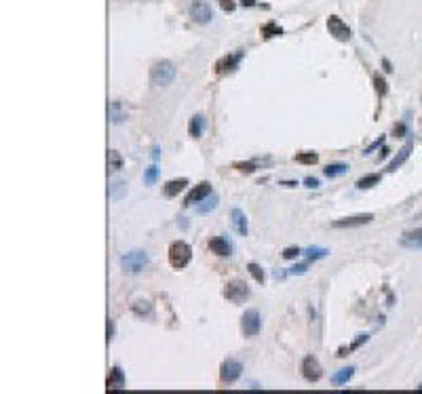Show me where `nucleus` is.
<instances>
[{
    "instance_id": "0eeeda50",
    "label": "nucleus",
    "mask_w": 422,
    "mask_h": 394,
    "mask_svg": "<svg viewBox=\"0 0 422 394\" xmlns=\"http://www.w3.org/2000/svg\"><path fill=\"white\" fill-rule=\"evenodd\" d=\"M224 297L235 301V303H241L249 297V287L247 283L243 281H230L226 287H224Z\"/></svg>"
},
{
    "instance_id": "bb28decb",
    "label": "nucleus",
    "mask_w": 422,
    "mask_h": 394,
    "mask_svg": "<svg viewBox=\"0 0 422 394\" xmlns=\"http://www.w3.org/2000/svg\"><path fill=\"white\" fill-rule=\"evenodd\" d=\"M367 339H370V337H367V335H357V339H355V342H353L351 346H344V348H340V350H338V354H336V356H340V358H342V356H348V354H351V352L359 350V348H361V346H363V344L367 342Z\"/></svg>"
},
{
    "instance_id": "ddd939ff",
    "label": "nucleus",
    "mask_w": 422,
    "mask_h": 394,
    "mask_svg": "<svg viewBox=\"0 0 422 394\" xmlns=\"http://www.w3.org/2000/svg\"><path fill=\"white\" fill-rule=\"evenodd\" d=\"M108 392H116V390H123L125 388V371L121 369L119 365H114L110 369V375H108Z\"/></svg>"
},
{
    "instance_id": "aec40b11",
    "label": "nucleus",
    "mask_w": 422,
    "mask_h": 394,
    "mask_svg": "<svg viewBox=\"0 0 422 394\" xmlns=\"http://www.w3.org/2000/svg\"><path fill=\"white\" fill-rule=\"evenodd\" d=\"M348 171H351V167H348L346 163H331V165H327L325 169H323V175L329 177V179H334L338 175H346Z\"/></svg>"
},
{
    "instance_id": "9d476101",
    "label": "nucleus",
    "mask_w": 422,
    "mask_h": 394,
    "mask_svg": "<svg viewBox=\"0 0 422 394\" xmlns=\"http://www.w3.org/2000/svg\"><path fill=\"white\" fill-rule=\"evenodd\" d=\"M300 371H302V375H304V380H306V382H319L321 375H323V369H321V365L317 361V356H312V354L304 356V361L300 365Z\"/></svg>"
},
{
    "instance_id": "7ed1b4c3",
    "label": "nucleus",
    "mask_w": 422,
    "mask_h": 394,
    "mask_svg": "<svg viewBox=\"0 0 422 394\" xmlns=\"http://www.w3.org/2000/svg\"><path fill=\"white\" fill-rule=\"evenodd\" d=\"M148 262H150L148 253H146V251H140V249L129 251V253H125V255L121 257V266H123V270H125V272H131V274L141 272L143 268L148 266Z\"/></svg>"
},
{
    "instance_id": "2eb2a0df",
    "label": "nucleus",
    "mask_w": 422,
    "mask_h": 394,
    "mask_svg": "<svg viewBox=\"0 0 422 394\" xmlns=\"http://www.w3.org/2000/svg\"><path fill=\"white\" fill-rule=\"evenodd\" d=\"M108 116H110L112 124H121V122L127 120V110H125L123 101H119V99L110 101V105H108Z\"/></svg>"
},
{
    "instance_id": "49530a36",
    "label": "nucleus",
    "mask_w": 422,
    "mask_h": 394,
    "mask_svg": "<svg viewBox=\"0 0 422 394\" xmlns=\"http://www.w3.org/2000/svg\"><path fill=\"white\" fill-rule=\"evenodd\" d=\"M275 279H277V281H283V279H285V272H279V270H277V272H275Z\"/></svg>"
},
{
    "instance_id": "393cba45",
    "label": "nucleus",
    "mask_w": 422,
    "mask_h": 394,
    "mask_svg": "<svg viewBox=\"0 0 422 394\" xmlns=\"http://www.w3.org/2000/svg\"><path fill=\"white\" fill-rule=\"evenodd\" d=\"M218 202H220V198H218V194H209L207 198H205V202L203 204H196V213H201V215H207V213H211L215 207H218Z\"/></svg>"
},
{
    "instance_id": "6ab92c4d",
    "label": "nucleus",
    "mask_w": 422,
    "mask_h": 394,
    "mask_svg": "<svg viewBox=\"0 0 422 394\" xmlns=\"http://www.w3.org/2000/svg\"><path fill=\"white\" fill-rule=\"evenodd\" d=\"M188 186V179L186 177H179V179H171V182H167L165 188H163V192L167 198H173V196H177L179 192L184 190V188Z\"/></svg>"
},
{
    "instance_id": "de8ad7c7",
    "label": "nucleus",
    "mask_w": 422,
    "mask_h": 394,
    "mask_svg": "<svg viewBox=\"0 0 422 394\" xmlns=\"http://www.w3.org/2000/svg\"><path fill=\"white\" fill-rule=\"evenodd\" d=\"M281 186H287V188H293V186H298V182H281Z\"/></svg>"
},
{
    "instance_id": "20e7f679",
    "label": "nucleus",
    "mask_w": 422,
    "mask_h": 394,
    "mask_svg": "<svg viewBox=\"0 0 422 394\" xmlns=\"http://www.w3.org/2000/svg\"><path fill=\"white\" fill-rule=\"evenodd\" d=\"M241 331H243L245 337H256L262 331V318H260V312L256 308L245 310V314L241 316Z\"/></svg>"
},
{
    "instance_id": "c85d7f7f",
    "label": "nucleus",
    "mask_w": 422,
    "mask_h": 394,
    "mask_svg": "<svg viewBox=\"0 0 422 394\" xmlns=\"http://www.w3.org/2000/svg\"><path fill=\"white\" fill-rule=\"evenodd\" d=\"M247 272L254 276V281H256L258 285H264L266 274H264V270H262V266H258L256 262H251V264H247Z\"/></svg>"
},
{
    "instance_id": "f8f14e48",
    "label": "nucleus",
    "mask_w": 422,
    "mask_h": 394,
    "mask_svg": "<svg viewBox=\"0 0 422 394\" xmlns=\"http://www.w3.org/2000/svg\"><path fill=\"white\" fill-rule=\"evenodd\" d=\"M374 221L372 213H363V215H353V217H344V219H336L331 223V228H357V226H365V223Z\"/></svg>"
},
{
    "instance_id": "a878e982",
    "label": "nucleus",
    "mask_w": 422,
    "mask_h": 394,
    "mask_svg": "<svg viewBox=\"0 0 422 394\" xmlns=\"http://www.w3.org/2000/svg\"><path fill=\"white\" fill-rule=\"evenodd\" d=\"M380 173H370V175H363L361 179H357V188L359 190H367V188H374V186H378L380 184Z\"/></svg>"
},
{
    "instance_id": "a18cd8bd",
    "label": "nucleus",
    "mask_w": 422,
    "mask_h": 394,
    "mask_svg": "<svg viewBox=\"0 0 422 394\" xmlns=\"http://www.w3.org/2000/svg\"><path fill=\"white\" fill-rule=\"evenodd\" d=\"M241 4H243V6H256L258 2H256V0H241Z\"/></svg>"
},
{
    "instance_id": "4468645a",
    "label": "nucleus",
    "mask_w": 422,
    "mask_h": 394,
    "mask_svg": "<svg viewBox=\"0 0 422 394\" xmlns=\"http://www.w3.org/2000/svg\"><path fill=\"white\" fill-rule=\"evenodd\" d=\"M230 221H232V228H235V232H237L239 236H247L249 228H247V215H245V211H241V209H232V213H230Z\"/></svg>"
},
{
    "instance_id": "cd10ccee",
    "label": "nucleus",
    "mask_w": 422,
    "mask_h": 394,
    "mask_svg": "<svg viewBox=\"0 0 422 394\" xmlns=\"http://www.w3.org/2000/svg\"><path fill=\"white\" fill-rule=\"evenodd\" d=\"M262 38H273V36H281L283 34V28L279 23H275V21H268V23H264L262 25Z\"/></svg>"
},
{
    "instance_id": "c03bdc74",
    "label": "nucleus",
    "mask_w": 422,
    "mask_h": 394,
    "mask_svg": "<svg viewBox=\"0 0 422 394\" xmlns=\"http://www.w3.org/2000/svg\"><path fill=\"white\" fill-rule=\"evenodd\" d=\"M382 66H384V70H387V72H393V66H391L389 59H382Z\"/></svg>"
},
{
    "instance_id": "c9c22d12",
    "label": "nucleus",
    "mask_w": 422,
    "mask_h": 394,
    "mask_svg": "<svg viewBox=\"0 0 422 394\" xmlns=\"http://www.w3.org/2000/svg\"><path fill=\"white\" fill-rule=\"evenodd\" d=\"M302 255V249L300 247H287L283 251V257L285 259H295V257H300Z\"/></svg>"
},
{
    "instance_id": "473e14b6",
    "label": "nucleus",
    "mask_w": 422,
    "mask_h": 394,
    "mask_svg": "<svg viewBox=\"0 0 422 394\" xmlns=\"http://www.w3.org/2000/svg\"><path fill=\"white\" fill-rule=\"evenodd\" d=\"M374 89H376V93H378L380 97H384V95H387V91H389L387 80H384L380 74H374Z\"/></svg>"
},
{
    "instance_id": "2f4dec72",
    "label": "nucleus",
    "mask_w": 422,
    "mask_h": 394,
    "mask_svg": "<svg viewBox=\"0 0 422 394\" xmlns=\"http://www.w3.org/2000/svg\"><path fill=\"white\" fill-rule=\"evenodd\" d=\"M158 173H160V169H158L156 165H150V167L146 169V173H143V184H146V186H152V184L156 182Z\"/></svg>"
},
{
    "instance_id": "7c9ffc66",
    "label": "nucleus",
    "mask_w": 422,
    "mask_h": 394,
    "mask_svg": "<svg viewBox=\"0 0 422 394\" xmlns=\"http://www.w3.org/2000/svg\"><path fill=\"white\" fill-rule=\"evenodd\" d=\"M306 257L310 259V262H315V259H323V257H327L329 255V249H323V247H308L306 251Z\"/></svg>"
},
{
    "instance_id": "72a5a7b5",
    "label": "nucleus",
    "mask_w": 422,
    "mask_h": 394,
    "mask_svg": "<svg viewBox=\"0 0 422 394\" xmlns=\"http://www.w3.org/2000/svg\"><path fill=\"white\" fill-rule=\"evenodd\" d=\"M416 243H422V228H418L414 232H406L403 245H416Z\"/></svg>"
},
{
    "instance_id": "c756f323",
    "label": "nucleus",
    "mask_w": 422,
    "mask_h": 394,
    "mask_svg": "<svg viewBox=\"0 0 422 394\" xmlns=\"http://www.w3.org/2000/svg\"><path fill=\"white\" fill-rule=\"evenodd\" d=\"M293 158H295V163H300V165H315L319 160V154L317 152H298Z\"/></svg>"
},
{
    "instance_id": "f704fd0d",
    "label": "nucleus",
    "mask_w": 422,
    "mask_h": 394,
    "mask_svg": "<svg viewBox=\"0 0 422 394\" xmlns=\"http://www.w3.org/2000/svg\"><path fill=\"white\" fill-rule=\"evenodd\" d=\"M232 167H235L239 173H254L256 171V165L249 163V160H247V163H243V160H237V163H232Z\"/></svg>"
},
{
    "instance_id": "39448f33",
    "label": "nucleus",
    "mask_w": 422,
    "mask_h": 394,
    "mask_svg": "<svg viewBox=\"0 0 422 394\" xmlns=\"http://www.w3.org/2000/svg\"><path fill=\"white\" fill-rule=\"evenodd\" d=\"M243 55H245V51L239 49V51H235V53H228V55L220 57L218 61H215V72H218L220 76L235 72V70L239 68V64H241V59H243Z\"/></svg>"
},
{
    "instance_id": "e433bc0d",
    "label": "nucleus",
    "mask_w": 422,
    "mask_h": 394,
    "mask_svg": "<svg viewBox=\"0 0 422 394\" xmlns=\"http://www.w3.org/2000/svg\"><path fill=\"white\" fill-rule=\"evenodd\" d=\"M382 143H384V135H380L378 139H376V141L372 143V146H367V148L363 150V154H372V152H374L376 148H380V146H382Z\"/></svg>"
},
{
    "instance_id": "79ce46f5",
    "label": "nucleus",
    "mask_w": 422,
    "mask_h": 394,
    "mask_svg": "<svg viewBox=\"0 0 422 394\" xmlns=\"http://www.w3.org/2000/svg\"><path fill=\"white\" fill-rule=\"evenodd\" d=\"M406 131H408V129H406V124H403V122H399V124H395V135H397V137H401V135H406Z\"/></svg>"
},
{
    "instance_id": "09e8293b",
    "label": "nucleus",
    "mask_w": 422,
    "mask_h": 394,
    "mask_svg": "<svg viewBox=\"0 0 422 394\" xmlns=\"http://www.w3.org/2000/svg\"><path fill=\"white\" fill-rule=\"evenodd\" d=\"M387 154H389V148H382V152H380V158H384Z\"/></svg>"
},
{
    "instance_id": "37998d69",
    "label": "nucleus",
    "mask_w": 422,
    "mask_h": 394,
    "mask_svg": "<svg viewBox=\"0 0 422 394\" xmlns=\"http://www.w3.org/2000/svg\"><path fill=\"white\" fill-rule=\"evenodd\" d=\"M160 158V148L156 146V148H152V160H158Z\"/></svg>"
},
{
    "instance_id": "b1692460",
    "label": "nucleus",
    "mask_w": 422,
    "mask_h": 394,
    "mask_svg": "<svg viewBox=\"0 0 422 394\" xmlns=\"http://www.w3.org/2000/svg\"><path fill=\"white\" fill-rule=\"evenodd\" d=\"M123 169V156L116 150H108V173H116Z\"/></svg>"
},
{
    "instance_id": "f3484780",
    "label": "nucleus",
    "mask_w": 422,
    "mask_h": 394,
    "mask_svg": "<svg viewBox=\"0 0 422 394\" xmlns=\"http://www.w3.org/2000/svg\"><path fill=\"white\" fill-rule=\"evenodd\" d=\"M209 249H211V253L220 255V257L232 255V245L228 243L226 238H211V240H209Z\"/></svg>"
},
{
    "instance_id": "4be33fe9",
    "label": "nucleus",
    "mask_w": 422,
    "mask_h": 394,
    "mask_svg": "<svg viewBox=\"0 0 422 394\" xmlns=\"http://www.w3.org/2000/svg\"><path fill=\"white\" fill-rule=\"evenodd\" d=\"M131 312L136 316H140V318H148V316H152V303L146 301V299H140V301H136L131 306Z\"/></svg>"
},
{
    "instance_id": "1a4fd4ad",
    "label": "nucleus",
    "mask_w": 422,
    "mask_h": 394,
    "mask_svg": "<svg viewBox=\"0 0 422 394\" xmlns=\"http://www.w3.org/2000/svg\"><path fill=\"white\" fill-rule=\"evenodd\" d=\"M190 17L194 23H209L213 19V11L207 0H192L190 4Z\"/></svg>"
},
{
    "instance_id": "a19ab883",
    "label": "nucleus",
    "mask_w": 422,
    "mask_h": 394,
    "mask_svg": "<svg viewBox=\"0 0 422 394\" xmlns=\"http://www.w3.org/2000/svg\"><path fill=\"white\" fill-rule=\"evenodd\" d=\"M304 184H306V188H312V190H315V188H319V179L317 177H306Z\"/></svg>"
},
{
    "instance_id": "412c9836",
    "label": "nucleus",
    "mask_w": 422,
    "mask_h": 394,
    "mask_svg": "<svg viewBox=\"0 0 422 394\" xmlns=\"http://www.w3.org/2000/svg\"><path fill=\"white\" fill-rule=\"evenodd\" d=\"M125 194H127V184H125L123 179H114L110 188H108V196H110L112 200H121Z\"/></svg>"
},
{
    "instance_id": "a211bd4d",
    "label": "nucleus",
    "mask_w": 422,
    "mask_h": 394,
    "mask_svg": "<svg viewBox=\"0 0 422 394\" xmlns=\"http://www.w3.org/2000/svg\"><path fill=\"white\" fill-rule=\"evenodd\" d=\"M205 124H207L205 116L203 114H194L190 118V122H188V133H190V137L199 139L203 135V131H205Z\"/></svg>"
},
{
    "instance_id": "423d86ee",
    "label": "nucleus",
    "mask_w": 422,
    "mask_h": 394,
    "mask_svg": "<svg viewBox=\"0 0 422 394\" xmlns=\"http://www.w3.org/2000/svg\"><path fill=\"white\" fill-rule=\"evenodd\" d=\"M241 371H243V365L235 361V358H226L220 365V380L224 384H235L241 378Z\"/></svg>"
},
{
    "instance_id": "6e6552de",
    "label": "nucleus",
    "mask_w": 422,
    "mask_h": 394,
    "mask_svg": "<svg viewBox=\"0 0 422 394\" xmlns=\"http://www.w3.org/2000/svg\"><path fill=\"white\" fill-rule=\"evenodd\" d=\"M327 30H329V34L334 36L336 40H340V42H348L353 38V32H351V28L340 19L338 15H331L329 19H327Z\"/></svg>"
},
{
    "instance_id": "f03ea898",
    "label": "nucleus",
    "mask_w": 422,
    "mask_h": 394,
    "mask_svg": "<svg viewBox=\"0 0 422 394\" xmlns=\"http://www.w3.org/2000/svg\"><path fill=\"white\" fill-rule=\"evenodd\" d=\"M190 259H192V247L188 243H184V240H173V243L169 245V264L173 268L182 270V268L190 264Z\"/></svg>"
},
{
    "instance_id": "4c0bfd02",
    "label": "nucleus",
    "mask_w": 422,
    "mask_h": 394,
    "mask_svg": "<svg viewBox=\"0 0 422 394\" xmlns=\"http://www.w3.org/2000/svg\"><path fill=\"white\" fill-rule=\"evenodd\" d=\"M114 331H116V327H114V320L112 318H108V325H106V335H108V342L114 337Z\"/></svg>"
},
{
    "instance_id": "58836bf2",
    "label": "nucleus",
    "mask_w": 422,
    "mask_h": 394,
    "mask_svg": "<svg viewBox=\"0 0 422 394\" xmlns=\"http://www.w3.org/2000/svg\"><path fill=\"white\" fill-rule=\"evenodd\" d=\"M306 270H308V264H298V266L289 268V274H304Z\"/></svg>"
},
{
    "instance_id": "f257e3e1",
    "label": "nucleus",
    "mask_w": 422,
    "mask_h": 394,
    "mask_svg": "<svg viewBox=\"0 0 422 394\" xmlns=\"http://www.w3.org/2000/svg\"><path fill=\"white\" fill-rule=\"evenodd\" d=\"M175 78V66L169 59H160L150 68V83L156 87H165Z\"/></svg>"
},
{
    "instance_id": "5701e85b",
    "label": "nucleus",
    "mask_w": 422,
    "mask_h": 394,
    "mask_svg": "<svg viewBox=\"0 0 422 394\" xmlns=\"http://www.w3.org/2000/svg\"><path fill=\"white\" fill-rule=\"evenodd\" d=\"M355 367H344V369H340L334 378H331V384L334 386H342V384H346V382H351V378L355 375Z\"/></svg>"
},
{
    "instance_id": "ea45409f",
    "label": "nucleus",
    "mask_w": 422,
    "mask_h": 394,
    "mask_svg": "<svg viewBox=\"0 0 422 394\" xmlns=\"http://www.w3.org/2000/svg\"><path fill=\"white\" fill-rule=\"evenodd\" d=\"M220 6H222V11H226V13L235 11V2H232V0H220Z\"/></svg>"
},
{
    "instance_id": "dca6fc26",
    "label": "nucleus",
    "mask_w": 422,
    "mask_h": 394,
    "mask_svg": "<svg viewBox=\"0 0 422 394\" xmlns=\"http://www.w3.org/2000/svg\"><path fill=\"white\" fill-rule=\"evenodd\" d=\"M410 154H412V141H410V143H406V146H403V148L397 152V156H395V158L391 160V163L387 165V171H389V173H395V171H397V169H399V167H401V165L410 158Z\"/></svg>"
},
{
    "instance_id": "8fccbe9b",
    "label": "nucleus",
    "mask_w": 422,
    "mask_h": 394,
    "mask_svg": "<svg viewBox=\"0 0 422 394\" xmlns=\"http://www.w3.org/2000/svg\"><path fill=\"white\" fill-rule=\"evenodd\" d=\"M418 392H422V384H420V386H418Z\"/></svg>"
},
{
    "instance_id": "9b49d317",
    "label": "nucleus",
    "mask_w": 422,
    "mask_h": 394,
    "mask_svg": "<svg viewBox=\"0 0 422 394\" xmlns=\"http://www.w3.org/2000/svg\"><path fill=\"white\" fill-rule=\"evenodd\" d=\"M211 194V184L209 182H201V184H196L190 192H188V196H186V200H184V204L186 207H192V204H199L201 200H205L207 196Z\"/></svg>"
}]
</instances>
